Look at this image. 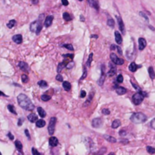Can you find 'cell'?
<instances>
[{"instance_id": "83f0119b", "label": "cell", "mask_w": 155, "mask_h": 155, "mask_svg": "<svg viewBox=\"0 0 155 155\" xmlns=\"http://www.w3.org/2000/svg\"><path fill=\"white\" fill-rule=\"evenodd\" d=\"M63 17L64 20H65L66 21H71V19H72L71 17L70 16V15L67 12H64L63 15Z\"/></svg>"}, {"instance_id": "8d00e7d4", "label": "cell", "mask_w": 155, "mask_h": 155, "mask_svg": "<svg viewBox=\"0 0 155 155\" xmlns=\"http://www.w3.org/2000/svg\"><path fill=\"white\" fill-rule=\"evenodd\" d=\"M28 80H29L28 76H27L26 74H23V75L21 76V81L24 83H26L28 82Z\"/></svg>"}, {"instance_id": "603a6c76", "label": "cell", "mask_w": 155, "mask_h": 155, "mask_svg": "<svg viewBox=\"0 0 155 155\" xmlns=\"http://www.w3.org/2000/svg\"><path fill=\"white\" fill-rule=\"evenodd\" d=\"M63 88H64V89H65V91H69V90L71 89V83H70L69 82H68V81L63 82Z\"/></svg>"}, {"instance_id": "1f68e13d", "label": "cell", "mask_w": 155, "mask_h": 155, "mask_svg": "<svg viewBox=\"0 0 155 155\" xmlns=\"http://www.w3.org/2000/svg\"><path fill=\"white\" fill-rule=\"evenodd\" d=\"M15 23H16L15 20H11V21L7 23V26H8L9 29H12L13 26L15 25Z\"/></svg>"}, {"instance_id": "f1b7e54d", "label": "cell", "mask_w": 155, "mask_h": 155, "mask_svg": "<svg viewBox=\"0 0 155 155\" xmlns=\"http://www.w3.org/2000/svg\"><path fill=\"white\" fill-rule=\"evenodd\" d=\"M15 147H17V149H18V151H21L22 150L23 145H22V144H21V142L20 141H18V140L15 141Z\"/></svg>"}, {"instance_id": "f5cc1de1", "label": "cell", "mask_w": 155, "mask_h": 155, "mask_svg": "<svg viewBox=\"0 0 155 155\" xmlns=\"http://www.w3.org/2000/svg\"><path fill=\"white\" fill-rule=\"evenodd\" d=\"M132 86L134 87V88H135L136 90H138V91H141V89L139 88L138 86L137 85H135V83H132Z\"/></svg>"}, {"instance_id": "e575fe53", "label": "cell", "mask_w": 155, "mask_h": 155, "mask_svg": "<svg viewBox=\"0 0 155 155\" xmlns=\"http://www.w3.org/2000/svg\"><path fill=\"white\" fill-rule=\"evenodd\" d=\"M38 85L42 87V88H45V87H47V83L46 81H44V80H40V81L38 82Z\"/></svg>"}, {"instance_id": "ac0fdd59", "label": "cell", "mask_w": 155, "mask_h": 155, "mask_svg": "<svg viewBox=\"0 0 155 155\" xmlns=\"http://www.w3.org/2000/svg\"><path fill=\"white\" fill-rule=\"evenodd\" d=\"M27 119L31 123H35L37 121L38 118H37V116L35 113H30L28 116H27Z\"/></svg>"}, {"instance_id": "b9f144b4", "label": "cell", "mask_w": 155, "mask_h": 155, "mask_svg": "<svg viewBox=\"0 0 155 155\" xmlns=\"http://www.w3.org/2000/svg\"><path fill=\"white\" fill-rule=\"evenodd\" d=\"M139 15H140L141 16H142L143 18H144V19H145V20H146V21H147V22H148V18H147V15H146L145 14H144V12H142V11H140V12H139Z\"/></svg>"}, {"instance_id": "ab89813d", "label": "cell", "mask_w": 155, "mask_h": 155, "mask_svg": "<svg viewBox=\"0 0 155 155\" xmlns=\"http://www.w3.org/2000/svg\"><path fill=\"white\" fill-rule=\"evenodd\" d=\"M116 80H117V82L118 83H122L123 82V76L121 75V74H119V75H118V76H117Z\"/></svg>"}, {"instance_id": "8992f818", "label": "cell", "mask_w": 155, "mask_h": 155, "mask_svg": "<svg viewBox=\"0 0 155 155\" xmlns=\"http://www.w3.org/2000/svg\"><path fill=\"white\" fill-rule=\"evenodd\" d=\"M110 59H111L113 64H117V65H122L124 64V60L118 58L115 53L110 54Z\"/></svg>"}, {"instance_id": "ee69618b", "label": "cell", "mask_w": 155, "mask_h": 155, "mask_svg": "<svg viewBox=\"0 0 155 155\" xmlns=\"http://www.w3.org/2000/svg\"><path fill=\"white\" fill-rule=\"evenodd\" d=\"M56 80H58V81H59V82L63 81V77L62 75H60V74H58V75L56 76Z\"/></svg>"}, {"instance_id": "11a10c76", "label": "cell", "mask_w": 155, "mask_h": 155, "mask_svg": "<svg viewBox=\"0 0 155 155\" xmlns=\"http://www.w3.org/2000/svg\"><path fill=\"white\" fill-rule=\"evenodd\" d=\"M25 135L27 136V137L28 138V139H30V134H29V132L27 129H25Z\"/></svg>"}, {"instance_id": "6f0895ef", "label": "cell", "mask_w": 155, "mask_h": 155, "mask_svg": "<svg viewBox=\"0 0 155 155\" xmlns=\"http://www.w3.org/2000/svg\"><path fill=\"white\" fill-rule=\"evenodd\" d=\"M31 2L34 5H37L39 3V0H31Z\"/></svg>"}, {"instance_id": "ba28073f", "label": "cell", "mask_w": 155, "mask_h": 155, "mask_svg": "<svg viewBox=\"0 0 155 155\" xmlns=\"http://www.w3.org/2000/svg\"><path fill=\"white\" fill-rule=\"evenodd\" d=\"M88 2L89 3L91 7L94 8L96 9L97 11H98L100 8V5H99V2L98 0H88Z\"/></svg>"}, {"instance_id": "44dd1931", "label": "cell", "mask_w": 155, "mask_h": 155, "mask_svg": "<svg viewBox=\"0 0 155 155\" xmlns=\"http://www.w3.org/2000/svg\"><path fill=\"white\" fill-rule=\"evenodd\" d=\"M65 67H66V63H65V60H64V61L59 64V65L57 67V72L60 73L62 71V70H63V68H65Z\"/></svg>"}, {"instance_id": "6125c7cd", "label": "cell", "mask_w": 155, "mask_h": 155, "mask_svg": "<svg viewBox=\"0 0 155 155\" xmlns=\"http://www.w3.org/2000/svg\"><path fill=\"white\" fill-rule=\"evenodd\" d=\"M97 37H98V36H97V35H92V36H91V38H97Z\"/></svg>"}, {"instance_id": "d4e9b609", "label": "cell", "mask_w": 155, "mask_h": 155, "mask_svg": "<svg viewBox=\"0 0 155 155\" xmlns=\"http://www.w3.org/2000/svg\"><path fill=\"white\" fill-rule=\"evenodd\" d=\"M37 112H38L39 115L41 117H45L46 116V111L44 110L42 107H37Z\"/></svg>"}, {"instance_id": "9a60e30c", "label": "cell", "mask_w": 155, "mask_h": 155, "mask_svg": "<svg viewBox=\"0 0 155 155\" xmlns=\"http://www.w3.org/2000/svg\"><path fill=\"white\" fill-rule=\"evenodd\" d=\"M49 143H50V145L51 147H56L59 144V141L57 139L56 137H51L50 140H49Z\"/></svg>"}, {"instance_id": "6da1fadb", "label": "cell", "mask_w": 155, "mask_h": 155, "mask_svg": "<svg viewBox=\"0 0 155 155\" xmlns=\"http://www.w3.org/2000/svg\"><path fill=\"white\" fill-rule=\"evenodd\" d=\"M17 100L20 107L26 110H33L35 107L30 99L25 94H20L17 98Z\"/></svg>"}, {"instance_id": "4fadbf2b", "label": "cell", "mask_w": 155, "mask_h": 155, "mask_svg": "<svg viewBox=\"0 0 155 155\" xmlns=\"http://www.w3.org/2000/svg\"><path fill=\"white\" fill-rule=\"evenodd\" d=\"M53 16L50 15L46 17V18L45 20V22H44V25H45L46 27H49L52 25V23H53Z\"/></svg>"}, {"instance_id": "836d02e7", "label": "cell", "mask_w": 155, "mask_h": 155, "mask_svg": "<svg viewBox=\"0 0 155 155\" xmlns=\"http://www.w3.org/2000/svg\"><path fill=\"white\" fill-rule=\"evenodd\" d=\"M107 25H108L109 26H110V27H114V26H115V22H114V21H113L112 18L108 19V21H107Z\"/></svg>"}, {"instance_id": "f6af8a7d", "label": "cell", "mask_w": 155, "mask_h": 155, "mask_svg": "<svg viewBox=\"0 0 155 155\" xmlns=\"http://www.w3.org/2000/svg\"><path fill=\"white\" fill-rule=\"evenodd\" d=\"M74 62H69L68 64L66 65V68L67 69H71V68H72V67H74Z\"/></svg>"}, {"instance_id": "bcb514c9", "label": "cell", "mask_w": 155, "mask_h": 155, "mask_svg": "<svg viewBox=\"0 0 155 155\" xmlns=\"http://www.w3.org/2000/svg\"><path fill=\"white\" fill-rule=\"evenodd\" d=\"M32 154L34 155H40V153L37 151V149H35L34 147H32Z\"/></svg>"}, {"instance_id": "680465c9", "label": "cell", "mask_w": 155, "mask_h": 155, "mask_svg": "<svg viewBox=\"0 0 155 155\" xmlns=\"http://www.w3.org/2000/svg\"><path fill=\"white\" fill-rule=\"evenodd\" d=\"M116 49H117V50H118V52H119V55H122V52L121 49H120L119 46H116Z\"/></svg>"}, {"instance_id": "d6a6232c", "label": "cell", "mask_w": 155, "mask_h": 155, "mask_svg": "<svg viewBox=\"0 0 155 155\" xmlns=\"http://www.w3.org/2000/svg\"><path fill=\"white\" fill-rule=\"evenodd\" d=\"M41 99H42V101H43V102H48V101L51 99V97L50 95L44 94V95L41 96Z\"/></svg>"}, {"instance_id": "9f6ffc18", "label": "cell", "mask_w": 155, "mask_h": 155, "mask_svg": "<svg viewBox=\"0 0 155 155\" xmlns=\"http://www.w3.org/2000/svg\"><path fill=\"white\" fill-rule=\"evenodd\" d=\"M8 136L9 137V139H11V140H13V139H14V136H13V135H12L11 132H8Z\"/></svg>"}, {"instance_id": "be15d7a7", "label": "cell", "mask_w": 155, "mask_h": 155, "mask_svg": "<svg viewBox=\"0 0 155 155\" xmlns=\"http://www.w3.org/2000/svg\"><path fill=\"white\" fill-rule=\"evenodd\" d=\"M81 20L82 21H84V19L83 18V16H82V15H81Z\"/></svg>"}, {"instance_id": "7402d4cb", "label": "cell", "mask_w": 155, "mask_h": 155, "mask_svg": "<svg viewBox=\"0 0 155 155\" xmlns=\"http://www.w3.org/2000/svg\"><path fill=\"white\" fill-rule=\"evenodd\" d=\"M138 65L136 64L135 62H132V63L130 64V65L129 67V70L131 72H135L137 70V69H138Z\"/></svg>"}, {"instance_id": "5b68a950", "label": "cell", "mask_w": 155, "mask_h": 155, "mask_svg": "<svg viewBox=\"0 0 155 155\" xmlns=\"http://www.w3.org/2000/svg\"><path fill=\"white\" fill-rule=\"evenodd\" d=\"M56 123V117H52L50 120L49 126H48V132L50 136H52L55 132V126Z\"/></svg>"}, {"instance_id": "5bb4252c", "label": "cell", "mask_w": 155, "mask_h": 155, "mask_svg": "<svg viewBox=\"0 0 155 155\" xmlns=\"http://www.w3.org/2000/svg\"><path fill=\"white\" fill-rule=\"evenodd\" d=\"M12 40L14 42H15V43H17V44H21V43L22 42V36L21 34H17V35H15L13 36L12 37Z\"/></svg>"}, {"instance_id": "30bf717a", "label": "cell", "mask_w": 155, "mask_h": 155, "mask_svg": "<svg viewBox=\"0 0 155 155\" xmlns=\"http://www.w3.org/2000/svg\"><path fill=\"white\" fill-rule=\"evenodd\" d=\"M18 67L19 68L23 70V71H25V72H29V67L27 65V64L24 62V61H20L18 64Z\"/></svg>"}, {"instance_id": "d6986e66", "label": "cell", "mask_w": 155, "mask_h": 155, "mask_svg": "<svg viewBox=\"0 0 155 155\" xmlns=\"http://www.w3.org/2000/svg\"><path fill=\"white\" fill-rule=\"evenodd\" d=\"M109 66H110V69L109 70L107 75L109 76H113L115 75V73L116 72V68L115 66H113L112 64H109Z\"/></svg>"}, {"instance_id": "277c9868", "label": "cell", "mask_w": 155, "mask_h": 155, "mask_svg": "<svg viewBox=\"0 0 155 155\" xmlns=\"http://www.w3.org/2000/svg\"><path fill=\"white\" fill-rule=\"evenodd\" d=\"M144 95H146V93H144L142 91H139L138 92L135 93V95L132 97V102L133 103L135 104V105H139V104L142 102V101L144 100Z\"/></svg>"}, {"instance_id": "db71d44e", "label": "cell", "mask_w": 155, "mask_h": 155, "mask_svg": "<svg viewBox=\"0 0 155 155\" xmlns=\"http://www.w3.org/2000/svg\"><path fill=\"white\" fill-rule=\"evenodd\" d=\"M62 3H63V5L67 6L68 5V0H62Z\"/></svg>"}, {"instance_id": "94428289", "label": "cell", "mask_w": 155, "mask_h": 155, "mask_svg": "<svg viewBox=\"0 0 155 155\" xmlns=\"http://www.w3.org/2000/svg\"><path fill=\"white\" fill-rule=\"evenodd\" d=\"M116 49V45H111V50H114Z\"/></svg>"}, {"instance_id": "7dc6e473", "label": "cell", "mask_w": 155, "mask_h": 155, "mask_svg": "<svg viewBox=\"0 0 155 155\" xmlns=\"http://www.w3.org/2000/svg\"><path fill=\"white\" fill-rule=\"evenodd\" d=\"M86 95H87V94H86V92H85L84 90H81V93H80V97L81 98H83L86 97Z\"/></svg>"}, {"instance_id": "c3c4849f", "label": "cell", "mask_w": 155, "mask_h": 155, "mask_svg": "<svg viewBox=\"0 0 155 155\" xmlns=\"http://www.w3.org/2000/svg\"><path fill=\"white\" fill-rule=\"evenodd\" d=\"M126 135H127V132H126V131H125V130H120V131H119V136H126Z\"/></svg>"}, {"instance_id": "f907efd6", "label": "cell", "mask_w": 155, "mask_h": 155, "mask_svg": "<svg viewBox=\"0 0 155 155\" xmlns=\"http://www.w3.org/2000/svg\"><path fill=\"white\" fill-rule=\"evenodd\" d=\"M23 122H24V119H23V118H20V119L18 120V126H21L22 125Z\"/></svg>"}, {"instance_id": "cb8c5ba5", "label": "cell", "mask_w": 155, "mask_h": 155, "mask_svg": "<svg viewBox=\"0 0 155 155\" xmlns=\"http://www.w3.org/2000/svg\"><path fill=\"white\" fill-rule=\"evenodd\" d=\"M36 126L39 128H42L46 126V122L43 120H38L36 122Z\"/></svg>"}, {"instance_id": "816d5d0a", "label": "cell", "mask_w": 155, "mask_h": 155, "mask_svg": "<svg viewBox=\"0 0 155 155\" xmlns=\"http://www.w3.org/2000/svg\"><path fill=\"white\" fill-rule=\"evenodd\" d=\"M151 126L154 129H155V119H154V120L151 122Z\"/></svg>"}, {"instance_id": "4dcf8cb0", "label": "cell", "mask_w": 155, "mask_h": 155, "mask_svg": "<svg viewBox=\"0 0 155 155\" xmlns=\"http://www.w3.org/2000/svg\"><path fill=\"white\" fill-rule=\"evenodd\" d=\"M8 107V110L12 113L17 114L16 110H15V107H14L13 105H12V104H8V107Z\"/></svg>"}, {"instance_id": "52a82bcc", "label": "cell", "mask_w": 155, "mask_h": 155, "mask_svg": "<svg viewBox=\"0 0 155 155\" xmlns=\"http://www.w3.org/2000/svg\"><path fill=\"white\" fill-rule=\"evenodd\" d=\"M105 78H106V75H105V67L103 66L102 67V70H101V76L100 77V79H98L97 83L99 86H103V83L105 81Z\"/></svg>"}, {"instance_id": "2e32d148", "label": "cell", "mask_w": 155, "mask_h": 155, "mask_svg": "<svg viewBox=\"0 0 155 155\" xmlns=\"http://www.w3.org/2000/svg\"><path fill=\"white\" fill-rule=\"evenodd\" d=\"M114 34H115V39H116V42H117V44H121L122 42V39L120 33L119 31H115Z\"/></svg>"}, {"instance_id": "8fae6325", "label": "cell", "mask_w": 155, "mask_h": 155, "mask_svg": "<svg viewBox=\"0 0 155 155\" xmlns=\"http://www.w3.org/2000/svg\"><path fill=\"white\" fill-rule=\"evenodd\" d=\"M102 125V120L101 118H95L92 120V126L94 128H99Z\"/></svg>"}, {"instance_id": "74e56055", "label": "cell", "mask_w": 155, "mask_h": 155, "mask_svg": "<svg viewBox=\"0 0 155 155\" xmlns=\"http://www.w3.org/2000/svg\"><path fill=\"white\" fill-rule=\"evenodd\" d=\"M147 152L150 153V154H154L155 153V148L153 147H151V146L147 147Z\"/></svg>"}, {"instance_id": "e7e4bbea", "label": "cell", "mask_w": 155, "mask_h": 155, "mask_svg": "<svg viewBox=\"0 0 155 155\" xmlns=\"http://www.w3.org/2000/svg\"><path fill=\"white\" fill-rule=\"evenodd\" d=\"M79 1H83V0H79Z\"/></svg>"}, {"instance_id": "ffe728a7", "label": "cell", "mask_w": 155, "mask_h": 155, "mask_svg": "<svg viewBox=\"0 0 155 155\" xmlns=\"http://www.w3.org/2000/svg\"><path fill=\"white\" fill-rule=\"evenodd\" d=\"M103 138H104L107 141H109V142H111V143L116 142V139H115V138L111 136H109V135H104V136H103Z\"/></svg>"}, {"instance_id": "9c48e42d", "label": "cell", "mask_w": 155, "mask_h": 155, "mask_svg": "<svg viewBox=\"0 0 155 155\" xmlns=\"http://www.w3.org/2000/svg\"><path fill=\"white\" fill-rule=\"evenodd\" d=\"M116 19H117V21H118L119 27L120 30H121V32L124 34V33H125V25H124L122 19L119 16H116Z\"/></svg>"}, {"instance_id": "7bdbcfd3", "label": "cell", "mask_w": 155, "mask_h": 155, "mask_svg": "<svg viewBox=\"0 0 155 155\" xmlns=\"http://www.w3.org/2000/svg\"><path fill=\"white\" fill-rule=\"evenodd\" d=\"M102 113L104 114V115H109V114L110 113V111L109 109H106V108H104L102 110Z\"/></svg>"}, {"instance_id": "484cf974", "label": "cell", "mask_w": 155, "mask_h": 155, "mask_svg": "<svg viewBox=\"0 0 155 155\" xmlns=\"http://www.w3.org/2000/svg\"><path fill=\"white\" fill-rule=\"evenodd\" d=\"M120 125H121V121L119 120H115L112 123V128L113 129H117Z\"/></svg>"}, {"instance_id": "60d3db41", "label": "cell", "mask_w": 155, "mask_h": 155, "mask_svg": "<svg viewBox=\"0 0 155 155\" xmlns=\"http://www.w3.org/2000/svg\"><path fill=\"white\" fill-rule=\"evenodd\" d=\"M86 76H87V69H86V67H84V73H83V75L81 76L80 80L84 79Z\"/></svg>"}, {"instance_id": "4316f807", "label": "cell", "mask_w": 155, "mask_h": 155, "mask_svg": "<svg viewBox=\"0 0 155 155\" xmlns=\"http://www.w3.org/2000/svg\"><path fill=\"white\" fill-rule=\"evenodd\" d=\"M148 73H149L150 77L152 79H154L155 78V73H154V68H153L152 67H150L149 68H148Z\"/></svg>"}, {"instance_id": "d590c367", "label": "cell", "mask_w": 155, "mask_h": 155, "mask_svg": "<svg viewBox=\"0 0 155 155\" xmlns=\"http://www.w3.org/2000/svg\"><path fill=\"white\" fill-rule=\"evenodd\" d=\"M92 59H93V53H91V55H89V58H88V60L87 63H86V65L88 67H90L91 66V64L92 62Z\"/></svg>"}, {"instance_id": "3957f363", "label": "cell", "mask_w": 155, "mask_h": 155, "mask_svg": "<svg viewBox=\"0 0 155 155\" xmlns=\"http://www.w3.org/2000/svg\"><path fill=\"white\" fill-rule=\"evenodd\" d=\"M43 18V15L40 16L39 20H37L36 21H34L33 23H30V30L31 32L36 33L37 34H39L41 29H42V24H41V20Z\"/></svg>"}, {"instance_id": "681fc988", "label": "cell", "mask_w": 155, "mask_h": 155, "mask_svg": "<svg viewBox=\"0 0 155 155\" xmlns=\"http://www.w3.org/2000/svg\"><path fill=\"white\" fill-rule=\"evenodd\" d=\"M63 57H68V58H70V59H72L74 58V55H72V54H67V55H63Z\"/></svg>"}, {"instance_id": "7a4b0ae2", "label": "cell", "mask_w": 155, "mask_h": 155, "mask_svg": "<svg viewBox=\"0 0 155 155\" xmlns=\"http://www.w3.org/2000/svg\"><path fill=\"white\" fill-rule=\"evenodd\" d=\"M147 117L142 113H134L130 117V120L134 123H142L147 120Z\"/></svg>"}, {"instance_id": "91938a15", "label": "cell", "mask_w": 155, "mask_h": 155, "mask_svg": "<svg viewBox=\"0 0 155 155\" xmlns=\"http://www.w3.org/2000/svg\"><path fill=\"white\" fill-rule=\"evenodd\" d=\"M0 96H5V97H7L8 95H6L5 93H3L2 92H1V91H0Z\"/></svg>"}, {"instance_id": "7c38bea8", "label": "cell", "mask_w": 155, "mask_h": 155, "mask_svg": "<svg viewBox=\"0 0 155 155\" xmlns=\"http://www.w3.org/2000/svg\"><path fill=\"white\" fill-rule=\"evenodd\" d=\"M146 45H147L146 40L144 38L138 39V49H139V50H141V51L143 50L146 47Z\"/></svg>"}, {"instance_id": "f546056e", "label": "cell", "mask_w": 155, "mask_h": 155, "mask_svg": "<svg viewBox=\"0 0 155 155\" xmlns=\"http://www.w3.org/2000/svg\"><path fill=\"white\" fill-rule=\"evenodd\" d=\"M94 92H91V93H90V97L88 98V99L86 101V103L85 104H84V107H86V106H88V105H89V104H90V101H91V99L93 98V97H94Z\"/></svg>"}, {"instance_id": "e0dca14e", "label": "cell", "mask_w": 155, "mask_h": 155, "mask_svg": "<svg viewBox=\"0 0 155 155\" xmlns=\"http://www.w3.org/2000/svg\"><path fill=\"white\" fill-rule=\"evenodd\" d=\"M116 92L118 95H124V94H126L127 92V89L126 88H124V87L119 86V87H117V88L116 89Z\"/></svg>"}, {"instance_id": "f35d334b", "label": "cell", "mask_w": 155, "mask_h": 155, "mask_svg": "<svg viewBox=\"0 0 155 155\" xmlns=\"http://www.w3.org/2000/svg\"><path fill=\"white\" fill-rule=\"evenodd\" d=\"M63 47L65 49H68V50H70V51H73L74 50L73 46H72V45H71V44H65V45H63Z\"/></svg>"}]
</instances>
